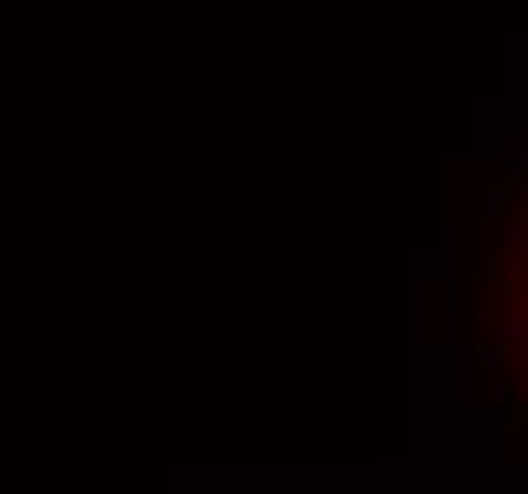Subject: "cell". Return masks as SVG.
Segmentation results:
<instances>
[{
	"instance_id": "6da1fadb",
	"label": "cell",
	"mask_w": 528,
	"mask_h": 494,
	"mask_svg": "<svg viewBox=\"0 0 528 494\" xmlns=\"http://www.w3.org/2000/svg\"><path fill=\"white\" fill-rule=\"evenodd\" d=\"M521 415H525V411L517 407V403H506V400H502V426H506L509 434H513L517 426H521Z\"/></svg>"
}]
</instances>
